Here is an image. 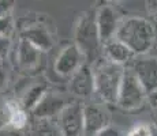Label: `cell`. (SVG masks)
<instances>
[{"mask_svg": "<svg viewBox=\"0 0 157 136\" xmlns=\"http://www.w3.org/2000/svg\"><path fill=\"white\" fill-rule=\"evenodd\" d=\"M0 136H26L25 131H21V129H15L13 127H6L4 129L0 131Z\"/></svg>", "mask_w": 157, "mask_h": 136, "instance_id": "cb8c5ba5", "label": "cell"}, {"mask_svg": "<svg viewBox=\"0 0 157 136\" xmlns=\"http://www.w3.org/2000/svg\"><path fill=\"white\" fill-rule=\"evenodd\" d=\"M122 65L113 64L108 60H102L94 68V93L105 104H116L120 84L124 75Z\"/></svg>", "mask_w": 157, "mask_h": 136, "instance_id": "7a4b0ae2", "label": "cell"}, {"mask_svg": "<svg viewBox=\"0 0 157 136\" xmlns=\"http://www.w3.org/2000/svg\"><path fill=\"white\" fill-rule=\"evenodd\" d=\"M8 120H10V112H8L7 104L4 101L0 104V131L8 127Z\"/></svg>", "mask_w": 157, "mask_h": 136, "instance_id": "d6986e66", "label": "cell"}, {"mask_svg": "<svg viewBox=\"0 0 157 136\" xmlns=\"http://www.w3.org/2000/svg\"><path fill=\"white\" fill-rule=\"evenodd\" d=\"M146 11L149 13L150 17L157 19V0H149V2H146Z\"/></svg>", "mask_w": 157, "mask_h": 136, "instance_id": "d4e9b609", "label": "cell"}, {"mask_svg": "<svg viewBox=\"0 0 157 136\" xmlns=\"http://www.w3.org/2000/svg\"><path fill=\"white\" fill-rule=\"evenodd\" d=\"M48 93V87L45 83H36L30 86L21 98L19 104L28 113H32V110L38 105V102L43 99V97Z\"/></svg>", "mask_w": 157, "mask_h": 136, "instance_id": "9a60e30c", "label": "cell"}, {"mask_svg": "<svg viewBox=\"0 0 157 136\" xmlns=\"http://www.w3.org/2000/svg\"><path fill=\"white\" fill-rule=\"evenodd\" d=\"M11 49V40L8 37H2L0 35V59H4Z\"/></svg>", "mask_w": 157, "mask_h": 136, "instance_id": "44dd1931", "label": "cell"}, {"mask_svg": "<svg viewBox=\"0 0 157 136\" xmlns=\"http://www.w3.org/2000/svg\"><path fill=\"white\" fill-rule=\"evenodd\" d=\"M74 44L85 54L86 61L92 63L97 60L100 48L102 46L98 34L97 22H96V11H85L81 14L74 30Z\"/></svg>", "mask_w": 157, "mask_h": 136, "instance_id": "3957f363", "label": "cell"}, {"mask_svg": "<svg viewBox=\"0 0 157 136\" xmlns=\"http://www.w3.org/2000/svg\"><path fill=\"white\" fill-rule=\"evenodd\" d=\"M130 67L137 75L147 95L157 91V57L141 56L140 59L135 57Z\"/></svg>", "mask_w": 157, "mask_h": 136, "instance_id": "ba28073f", "label": "cell"}, {"mask_svg": "<svg viewBox=\"0 0 157 136\" xmlns=\"http://www.w3.org/2000/svg\"><path fill=\"white\" fill-rule=\"evenodd\" d=\"M147 104H149V106H150L153 117H155L156 121H157V91L147 95Z\"/></svg>", "mask_w": 157, "mask_h": 136, "instance_id": "603a6c76", "label": "cell"}, {"mask_svg": "<svg viewBox=\"0 0 157 136\" xmlns=\"http://www.w3.org/2000/svg\"><path fill=\"white\" fill-rule=\"evenodd\" d=\"M146 102H147V93L145 91L144 86L138 80L132 68L126 67L116 105L123 110L132 112L141 109Z\"/></svg>", "mask_w": 157, "mask_h": 136, "instance_id": "277c9868", "label": "cell"}, {"mask_svg": "<svg viewBox=\"0 0 157 136\" xmlns=\"http://www.w3.org/2000/svg\"><path fill=\"white\" fill-rule=\"evenodd\" d=\"M43 52L33 46L25 40H19L18 42V48L15 52V59H17L18 67L23 71H33L40 65Z\"/></svg>", "mask_w": 157, "mask_h": 136, "instance_id": "4fadbf2b", "label": "cell"}, {"mask_svg": "<svg viewBox=\"0 0 157 136\" xmlns=\"http://www.w3.org/2000/svg\"><path fill=\"white\" fill-rule=\"evenodd\" d=\"M93 136H120V132L116 127L108 125V127H105L104 129H101L100 132H97V134L93 135Z\"/></svg>", "mask_w": 157, "mask_h": 136, "instance_id": "7402d4cb", "label": "cell"}, {"mask_svg": "<svg viewBox=\"0 0 157 136\" xmlns=\"http://www.w3.org/2000/svg\"><path fill=\"white\" fill-rule=\"evenodd\" d=\"M19 35V40L28 41L29 44L40 49L43 53L52 49L53 46V37L51 30L47 27V25H44L43 22H38V20L23 25Z\"/></svg>", "mask_w": 157, "mask_h": 136, "instance_id": "9c48e42d", "label": "cell"}, {"mask_svg": "<svg viewBox=\"0 0 157 136\" xmlns=\"http://www.w3.org/2000/svg\"><path fill=\"white\" fill-rule=\"evenodd\" d=\"M116 40L123 42L135 56H144L152 49L155 44V25L146 18L128 17L120 22Z\"/></svg>", "mask_w": 157, "mask_h": 136, "instance_id": "6da1fadb", "label": "cell"}, {"mask_svg": "<svg viewBox=\"0 0 157 136\" xmlns=\"http://www.w3.org/2000/svg\"><path fill=\"white\" fill-rule=\"evenodd\" d=\"M14 31V19L11 15H7L4 18H0V35L2 37H8Z\"/></svg>", "mask_w": 157, "mask_h": 136, "instance_id": "e0dca14e", "label": "cell"}, {"mask_svg": "<svg viewBox=\"0 0 157 136\" xmlns=\"http://www.w3.org/2000/svg\"><path fill=\"white\" fill-rule=\"evenodd\" d=\"M83 136H86V135H83Z\"/></svg>", "mask_w": 157, "mask_h": 136, "instance_id": "f1b7e54d", "label": "cell"}, {"mask_svg": "<svg viewBox=\"0 0 157 136\" xmlns=\"http://www.w3.org/2000/svg\"><path fill=\"white\" fill-rule=\"evenodd\" d=\"M152 136H157V125L152 127Z\"/></svg>", "mask_w": 157, "mask_h": 136, "instance_id": "4316f807", "label": "cell"}, {"mask_svg": "<svg viewBox=\"0 0 157 136\" xmlns=\"http://www.w3.org/2000/svg\"><path fill=\"white\" fill-rule=\"evenodd\" d=\"M127 136H152V125L146 123H138L128 131Z\"/></svg>", "mask_w": 157, "mask_h": 136, "instance_id": "ac0fdd59", "label": "cell"}, {"mask_svg": "<svg viewBox=\"0 0 157 136\" xmlns=\"http://www.w3.org/2000/svg\"><path fill=\"white\" fill-rule=\"evenodd\" d=\"M102 52H104V57L105 60L113 63V64L117 65H127L135 60V54L126 46L123 42H120L119 40L113 38V40L108 41L107 44L102 45Z\"/></svg>", "mask_w": 157, "mask_h": 136, "instance_id": "5bb4252c", "label": "cell"}, {"mask_svg": "<svg viewBox=\"0 0 157 136\" xmlns=\"http://www.w3.org/2000/svg\"><path fill=\"white\" fill-rule=\"evenodd\" d=\"M32 136H62V134L57 123H53V120H34Z\"/></svg>", "mask_w": 157, "mask_h": 136, "instance_id": "2e32d148", "label": "cell"}, {"mask_svg": "<svg viewBox=\"0 0 157 136\" xmlns=\"http://www.w3.org/2000/svg\"><path fill=\"white\" fill-rule=\"evenodd\" d=\"M109 113L97 104L83 105V125L85 135L93 136L109 125Z\"/></svg>", "mask_w": 157, "mask_h": 136, "instance_id": "7c38bea8", "label": "cell"}, {"mask_svg": "<svg viewBox=\"0 0 157 136\" xmlns=\"http://www.w3.org/2000/svg\"><path fill=\"white\" fill-rule=\"evenodd\" d=\"M0 67H2V59H0Z\"/></svg>", "mask_w": 157, "mask_h": 136, "instance_id": "83f0119b", "label": "cell"}, {"mask_svg": "<svg viewBox=\"0 0 157 136\" xmlns=\"http://www.w3.org/2000/svg\"><path fill=\"white\" fill-rule=\"evenodd\" d=\"M70 91L79 98H89L94 94V71L89 63L70 78Z\"/></svg>", "mask_w": 157, "mask_h": 136, "instance_id": "8fae6325", "label": "cell"}, {"mask_svg": "<svg viewBox=\"0 0 157 136\" xmlns=\"http://www.w3.org/2000/svg\"><path fill=\"white\" fill-rule=\"evenodd\" d=\"M14 6H15V2H13V0H0V18L11 15Z\"/></svg>", "mask_w": 157, "mask_h": 136, "instance_id": "ffe728a7", "label": "cell"}, {"mask_svg": "<svg viewBox=\"0 0 157 136\" xmlns=\"http://www.w3.org/2000/svg\"><path fill=\"white\" fill-rule=\"evenodd\" d=\"M85 54L75 44H67L57 54L53 68L57 75L63 78H71L83 64H86Z\"/></svg>", "mask_w": 157, "mask_h": 136, "instance_id": "8992f818", "label": "cell"}, {"mask_svg": "<svg viewBox=\"0 0 157 136\" xmlns=\"http://www.w3.org/2000/svg\"><path fill=\"white\" fill-rule=\"evenodd\" d=\"M6 84H7V74L3 69V67H0V91L6 87Z\"/></svg>", "mask_w": 157, "mask_h": 136, "instance_id": "484cf974", "label": "cell"}, {"mask_svg": "<svg viewBox=\"0 0 157 136\" xmlns=\"http://www.w3.org/2000/svg\"><path fill=\"white\" fill-rule=\"evenodd\" d=\"M56 123L62 136H83V105L79 102L68 104L59 114Z\"/></svg>", "mask_w": 157, "mask_h": 136, "instance_id": "5b68a950", "label": "cell"}, {"mask_svg": "<svg viewBox=\"0 0 157 136\" xmlns=\"http://www.w3.org/2000/svg\"><path fill=\"white\" fill-rule=\"evenodd\" d=\"M67 105V101L60 94L48 91L30 114L34 120H53L59 117V114Z\"/></svg>", "mask_w": 157, "mask_h": 136, "instance_id": "30bf717a", "label": "cell"}, {"mask_svg": "<svg viewBox=\"0 0 157 136\" xmlns=\"http://www.w3.org/2000/svg\"><path fill=\"white\" fill-rule=\"evenodd\" d=\"M96 22H97L100 41L104 45L108 41L116 38V33L119 30L122 19H120L116 8L109 4H104L100 6L96 11Z\"/></svg>", "mask_w": 157, "mask_h": 136, "instance_id": "52a82bcc", "label": "cell"}]
</instances>
